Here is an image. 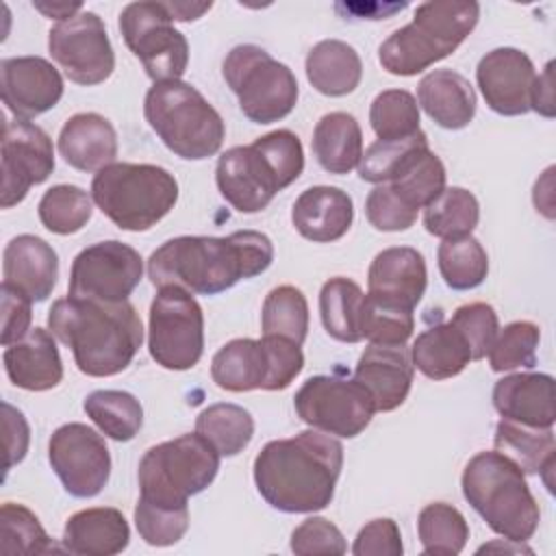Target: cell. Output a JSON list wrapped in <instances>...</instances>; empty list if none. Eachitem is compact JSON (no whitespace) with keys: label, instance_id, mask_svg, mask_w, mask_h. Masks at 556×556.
Returning <instances> with one entry per match:
<instances>
[{"label":"cell","instance_id":"1","mask_svg":"<svg viewBox=\"0 0 556 556\" xmlns=\"http://www.w3.org/2000/svg\"><path fill=\"white\" fill-rule=\"evenodd\" d=\"M271 261V239L258 230H237L228 237L182 235L150 254L148 278L159 289L182 287L189 293L217 295L263 274Z\"/></svg>","mask_w":556,"mask_h":556},{"label":"cell","instance_id":"2","mask_svg":"<svg viewBox=\"0 0 556 556\" xmlns=\"http://www.w3.org/2000/svg\"><path fill=\"white\" fill-rule=\"evenodd\" d=\"M341 467L343 445L313 428L265 443L254 458V484L276 510L315 513L332 502Z\"/></svg>","mask_w":556,"mask_h":556},{"label":"cell","instance_id":"3","mask_svg":"<svg viewBox=\"0 0 556 556\" xmlns=\"http://www.w3.org/2000/svg\"><path fill=\"white\" fill-rule=\"evenodd\" d=\"M48 330L72 350L76 367L91 378L124 371L143 341L141 317L128 300L61 298L48 311Z\"/></svg>","mask_w":556,"mask_h":556},{"label":"cell","instance_id":"4","mask_svg":"<svg viewBox=\"0 0 556 556\" xmlns=\"http://www.w3.org/2000/svg\"><path fill=\"white\" fill-rule=\"evenodd\" d=\"M304 169V150L295 132L271 130L250 146L222 152L215 182L222 198L239 213H258L274 195L295 182Z\"/></svg>","mask_w":556,"mask_h":556},{"label":"cell","instance_id":"5","mask_svg":"<svg viewBox=\"0 0 556 556\" xmlns=\"http://www.w3.org/2000/svg\"><path fill=\"white\" fill-rule=\"evenodd\" d=\"M463 497L486 526L517 543H526L539 528L541 510L526 482V473L500 452H478L460 476Z\"/></svg>","mask_w":556,"mask_h":556},{"label":"cell","instance_id":"6","mask_svg":"<svg viewBox=\"0 0 556 556\" xmlns=\"http://www.w3.org/2000/svg\"><path fill=\"white\" fill-rule=\"evenodd\" d=\"M478 17L480 4L473 0L424 2L410 24L380 43L378 61L393 76H415L450 56L471 35Z\"/></svg>","mask_w":556,"mask_h":556},{"label":"cell","instance_id":"7","mask_svg":"<svg viewBox=\"0 0 556 556\" xmlns=\"http://www.w3.org/2000/svg\"><path fill=\"white\" fill-rule=\"evenodd\" d=\"M143 115L169 152L202 161L219 152L226 126L217 109L189 83H154L143 100Z\"/></svg>","mask_w":556,"mask_h":556},{"label":"cell","instance_id":"8","mask_svg":"<svg viewBox=\"0 0 556 556\" xmlns=\"http://www.w3.org/2000/svg\"><path fill=\"white\" fill-rule=\"evenodd\" d=\"M91 200L117 228L143 232L174 208L178 182L152 163H111L96 172Z\"/></svg>","mask_w":556,"mask_h":556},{"label":"cell","instance_id":"9","mask_svg":"<svg viewBox=\"0 0 556 556\" xmlns=\"http://www.w3.org/2000/svg\"><path fill=\"white\" fill-rule=\"evenodd\" d=\"M219 460L222 454L198 432L152 445L137 469L139 500L182 508L215 480Z\"/></svg>","mask_w":556,"mask_h":556},{"label":"cell","instance_id":"10","mask_svg":"<svg viewBox=\"0 0 556 556\" xmlns=\"http://www.w3.org/2000/svg\"><path fill=\"white\" fill-rule=\"evenodd\" d=\"M222 76L237 96L241 113L254 124L280 122L298 104L293 72L261 46H235L222 63Z\"/></svg>","mask_w":556,"mask_h":556},{"label":"cell","instance_id":"11","mask_svg":"<svg viewBox=\"0 0 556 556\" xmlns=\"http://www.w3.org/2000/svg\"><path fill=\"white\" fill-rule=\"evenodd\" d=\"M304 367L298 343L282 337L232 339L222 345L211 361L213 382L230 393L282 391Z\"/></svg>","mask_w":556,"mask_h":556},{"label":"cell","instance_id":"12","mask_svg":"<svg viewBox=\"0 0 556 556\" xmlns=\"http://www.w3.org/2000/svg\"><path fill=\"white\" fill-rule=\"evenodd\" d=\"M150 356L169 371H187L204 354V313L182 287H161L150 304Z\"/></svg>","mask_w":556,"mask_h":556},{"label":"cell","instance_id":"13","mask_svg":"<svg viewBox=\"0 0 556 556\" xmlns=\"http://www.w3.org/2000/svg\"><path fill=\"white\" fill-rule=\"evenodd\" d=\"M172 22L165 2H130L119 13V33L154 83L180 80L189 65V43Z\"/></svg>","mask_w":556,"mask_h":556},{"label":"cell","instance_id":"14","mask_svg":"<svg viewBox=\"0 0 556 556\" xmlns=\"http://www.w3.org/2000/svg\"><path fill=\"white\" fill-rule=\"evenodd\" d=\"M298 417L315 430L341 439L358 437L376 413L374 397L354 378L311 376L295 393Z\"/></svg>","mask_w":556,"mask_h":556},{"label":"cell","instance_id":"15","mask_svg":"<svg viewBox=\"0 0 556 556\" xmlns=\"http://www.w3.org/2000/svg\"><path fill=\"white\" fill-rule=\"evenodd\" d=\"M143 278L141 254L117 239L93 243L76 254L67 295L98 302H124Z\"/></svg>","mask_w":556,"mask_h":556},{"label":"cell","instance_id":"16","mask_svg":"<svg viewBox=\"0 0 556 556\" xmlns=\"http://www.w3.org/2000/svg\"><path fill=\"white\" fill-rule=\"evenodd\" d=\"M48 50L63 74L76 85H100L115 70V52L106 26L93 11H80L48 33Z\"/></svg>","mask_w":556,"mask_h":556},{"label":"cell","instance_id":"17","mask_svg":"<svg viewBox=\"0 0 556 556\" xmlns=\"http://www.w3.org/2000/svg\"><path fill=\"white\" fill-rule=\"evenodd\" d=\"M48 460L74 497H96L109 482L111 454L104 439L80 421L59 426L48 443Z\"/></svg>","mask_w":556,"mask_h":556},{"label":"cell","instance_id":"18","mask_svg":"<svg viewBox=\"0 0 556 556\" xmlns=\"http://www.w3.org/2000/svg\"><path fill=\"white\" fill-rule=\"evenodd\" d=\"M54 172L52 139L30 122H4L2 130V208L20 204L33 185Z\"/></svg>","mask_w":556,"mask_h":556},{"label":"cell","instance_id":"19","mask_svg":"<svg viewBox=\"0 0 556 556\" xmlns=\"http://www.w3.org/2000/svg\"><path fill=\"white\" fill-rule=\"evenodd\" d=\"M0 91L15 119L30 122L59 104L63 78L41 56H9L0 61Z\"/></svg>","mask_w":556,"mask_h":556},{"label":"cell","instance_id":"20","mask_svg":"<svg viewBox=\"0 0 556 556\" xmlns=\"http://www.w3.org/2000/svg\"><path fill=\"white\" fill-rule=\"evenodd\" d=\"M534 78L532 59L517 48H495L476 67V80L484 102L491 111L506 117L530 111Z\"/></svg>","mask_w":556,"mask_h":556},{"label":"cell","instance_id":"21","mask_svg":"<svg viewBox=\"0 0 556 556\" xmlns=\"http://www.w3.org/2000/svg\"><path fill=\"white\" fill-rule=\"evenodd\" d=\"M428 285L426 261L410 245H393L378 252L367 271V293L404 308H415Z\"/></svg>","mask_w":556,"mask_h":556},{"label":"cell","instance_id":"22","mask_svg":"<svg viewBox=\"0 0 556 556\" xmlns=\"http://www.w3.org/2000/svg\"><path fill=\"white\" fill-rule=\"evenodd\" d=\"M2 282L24 293L30 302H43L56 287L59 256L41 237L17 235L2 252Z\"/></svg>","mask_w":556,"mask_h":556},{"label":"cell","instance_id":"23","mask_svg":"<svg viewBox=\"0 0 556 556\" xmlns=\"http://www.w3.org/2000/svg\"><path fill=\"white\" fill-rule=\"evenodd\" d=\"M413 361L404 345H376L365 348L356 363L354 378L374 397L376 410L389 413L404 404L413 384Z\"/></svg>","mask_w":556,"mask_h":556},{"label":"cell","instance_id":"24","mask_svg":"<svg viewBox=\"0 0 556 556\" xmlns=\"http://www.w3.org/2000/svg\"><path fill=\"white\" fill-rule=\"evenodd\" d=\"M495 410L530 428H552L556 419L554 378L549 374H510L493 387Z\"/></svg>","mask_w":556,"mask_h":556},{"label":"cell","instance_id":"25","mask_svg":"<svg viewBox=\"0 0 556 556\" xmlns=\"http://www.w3.org/2000/svg\"><path fill=\"white\" fill-rule=\"evenodd\" d=\"M354 219V204L348 191L330 185L304 189L291 208L295 230L313 243L341 239Z\"/></svg>","mask_w":556,"mask_h":556},{"label":"cell","instance_id":"26","mask_svg":"<svg viewBox=\"0 0 556 556\" xmlns=\"http://www.w3.org/2000/svg\"><path fill=\"white\" fill-rule=\"evenodd\" d=\"M9 380L26 391H48L63 380V363L54 334L46 328H30L28 334L2 354Z\"/></svg>","mask_w":556,"mask_h":556},{"label":"cell","instance_id":"27","mask_svg":"<svg viewBox=\"0 0 556 556\" xmlns=\"http://www.w3.org/2000/svg\"><path fill=\"white\" fill-rule=\"evenodd\" d=\"M59 152L63 161L78 172H100L115 163L117 132L113 124L98 113H76L59 132Z\"/></svg>","mask_w":556,"mask_h":556},{"label":"cell","instance_id":"28","mask_svg":"<svg viewBox=\"0 0 556 556\" xmlns=\"http://www.w3.org/2000/svg\"><path fill=\"white\" fill-rule=\"evenodd\" d=\"M130 528L122 510L96 506L74 513L63 528V547L80 556H113L128 547Z\"/></svg>","mask_w":556,"mask_h":556},{"label":"cell","instance_id":"29","mask_svg":"<svg viewBox=\"0 0 556 556\" xmlns=\"http://www.w3.org/2000/svg\"><path fill=\"white\" fill-rule=\"evenodd\" d=\"M417 102L441 128L460 130L476 115V91L454 70H432L417 85Z\"/></svg>","mask_w":556,"mask_h":556},{"label":"cell","instance_id":"30","mask_svg":"<svg viewBox=\"0 0 556 556\" xmlns=\"http://www.w3.org/2000/svg\"><path fill=\"white\" fill-rule=\"evenodd\" d=\"M308 83L328 98L352 93L363 78L358 52L341 39H324L306 54Z\"/></svg>","mask_w":556,"mask_h":556},{"label":"cell","instance_id":"31","mask_svg":"<svg viewBox=\"0 0 556 556\" xmlns=\"http://www.w3.org/2000/svg\"><path fill=\"white\" fill-rule=\"evenodd\" d=\"M313 154L328 174H350L363 156V132L354 115L326 113L313 130Z\"/></svg>","mask_w":556,"mask_h":556},{"label":"cell","instance_id":"32","mask_svg":"<svg viewBox=\"0 0 556 556\" xmlns=\"http://www.w3.org/2000/svg\"><path fill=\"white\" fill-rule=\"evenodd\" d=\"M410 361L426 378L447 380L471 363V352L465 337L447 321L417 334L410 348Z\"/></svg>","mask_w":556,"mask_h":556},{"label":"cell","instance_id":"33","mask_svg":"<svg viewBox=\"0 0 556 556\" xmlns=\"http://www.w3.org/2000/svg\"><path fill=\"white\" fill-rule=\"evenodd\" d=\"M495 452L510 458L523 473H549L554 467V430L530 428L510 419H500L495 426Z\"/></svg>","mask_w":556,"mask_h":556},{"label":"cell","instance_id":"34","mask_svg":"<svg viewBox=\"0 0 556 556\" xmlns=\"http://www.w3.org/2000/svg\"><path fill=\"white\" fill-rule=\"evenodd\" d=\"M363 289L345 278L334 276L324 282L319 291V315L326 332L341 343H358L361 337V308Z\"/></svg>","mask_w":556,"mask_h":556},{"label":"cell","instance_id":"35","mask_svg":"<svg viewBox=\"0 0 556 556\" xmlns=\"http://www.w3.org/2000/svg\"><path fill=\"white\" fill-rule=\"evenodd\" d=\"M83 408L87 417L113 441H130L143 426V406L141 402L119 389H98L91 391Z\"/></svg>","mask_w":556,"mask_h":556},{"label":"cell","instance_id":"36","mask_svg":"<svg viewBox=\"0 0 556 556\" xmlns=\"http://www.w3.org/2000/svg\"><path fill=\"white\" fill-rule=\"evenodd\" d=\"M195 432L202 434L222 456H237L254 437V419L239 404L217 402L200 410L195 417Z\"/></svg>","mask_w":556,"mask_h":556},{"label":"cell","instance_id":"37","mask_svg":"<svg viewBox=\"0 0 556 556\" xmlns=\"http://www.w3.org/2000/svg\"><path fill=\"white\" fill-rule=\"evenodd\" d=\"M382 185H389L408 208L419 213V208H426L443 193L445 167L430 148H424L397 172L393 180Z\"/></svg>","mask_w":556,"mask_h":556},{"label":"cell","instance_id":"38","mask_svg":"<svg viewBox=\"0 0 556 556\" xmlns=\"http://www.w3.org/2000/svg\"><path fill=\"white\" fill-rule=\"evenodd\" d=\"M437 261L443 282L454 291L476 289L489 274L486 250L471 235L443 239L437 250Z\"/></svg>","mask_w":556,"mask_h":556},{"label":"cell","instance_id":"39","mask_svg":"<svg viewBox=\"0 0 556 556\" xmlns=\"http://www.w3.org/2000/svg\"><path fill=\"white\" fill-rule=\"evenodd\" d=\"M417 534L424 554L456 556L467 545L469 526L463 513L452 504L432 502L424 506L417 517Z\"/></svg>","mask_w":556,"mask_h":556},{"label":"cell","instance_id":"40","mask_svg":"<svg viewBox=\"0 0 556 556\" xmlns=\"http://www.w3.org/2000/svg\"><path fill=\"white\" fill-rule=\"evenodd\" d=\"M261 328L265 337H282L298 345L308 334V302L293 285L274 287L261 308Z\"/></svg>","mask_w":556,"mask_h":556},{"label":"cell","instance_id":"41","mask_svg":"<svg viewBox=\"0 0 556 556\" xmlns=\"http://www.w3.org/2000/svg\"><path fill=\"white\" fill-rule=\"evenodd\" d=\"M480 219L476 195L463 187H445L443 193L424 208V226L439 239L471 235Z\"/></svg>","mask_w":556,"mask_h":556},{"label":"cell","instance_id":"42","mask_svg":"<svg viewBox=\"0 0 556 556\" xmlns=\"http://www.w3.org/2000/svg\"><path fill=\"white\" fill-rule=\"evenodd\" d=\"M93 213L91 195L76 185H54L50 187L37 206L39 222L46 230L54 235H74Z\"/></svg>","mask_w":556,"mask_h":556},{"label":"cell","instance_id":"43","mask_svg":"<svg viewBox=\"0 0 556 556\" xmlns=\"http://www.w3.org/2000/svg\"><path fill=\"white\" fill-rule=\"evenodd\" d=\"M369 124L380 141H400L417 135L419 104L406 89H384L369 106Z\"/></svg>","mask_w":556,"mask_h":556},{"label":"cell","instance_id":"44","mask_svg":"<svg viewBox=\"0 0 556 556\" xmlns=\"http://www.w3.org/2000/svg\"><path fill=\"white\" fill-rule=\"evenodd\" d=\"M54 549L37 515L24 504L4 502L0 506V552L7 556H35Z\"/></svg>","mask_w":556,"mask_h":556},{"label":"cell","instance_id":"45","mask_svg":"<svg viewBox=\"0 0 556 556\" xmlns=\"http://www.w3.org/2000/svg\"><path fill=\"white\" fill-rule=\"evenodd\" d=\"M415 330L410 308L365 295L361 308V337L376 345H404Z\"/></svg>","mask_w":556,"mask_h":556},{"label":"cell","instance_id":"46","mask_svg":"<svg viewBox=\"0 0 556 556\" xmlns=\"http://www.w3.org/2000/svg\"><path fill=\"white\" fill-rule=\"evenodd\" d=\"M541 330L532 321H510L502 330L489 350V365L493 371L504 374L513 369H532L536 365V348Z\"/></svg>","mask_w":556,"mask_h":556},{"label":"cell","instance_id":"47","mask_svg":"<svg viewBox=\"0 0 556 556\" xmlns=\"http://www.w3.org/2000/svg\"><path fill=\"white\" fill-rule=\"evenodd\" d=\"M428 148V137L424 130L408 139L400 141H374L361 156L358 163V176L365 182L382 185L397 176V172L419 152Z\"/></svg>","mask_w":556,"mask_h":556},{"label":"cell","instance_id":"48","mask_svg":"<svg viewBox=\"0 0 556 556\" xmlns=\"http://www.w3.org/2000/svg\"><path fill=\"white\" fill-rule=\"evenodd\" d=\"M135 526L139 536L154 547L178 543L189 528V506L172 508L139 500L135 506Z\"/></svg>","mask_w":556,"mask_h":556},{"label":"cell","instance_id":"49","mask_svg":"<svg viewBox=\"0 0 556 556\" xmlns=\"http://www.w3.org/2000/svg\"><path fill=\"white\" fill-rule=\"evenodd\" d=\"M450 324L465 337L471 352V361H480L489 354L500 330L497 313L486 302H471L458 306Z\"/></svg>","mask_w":556,"mask_h":556},{"label":"cell","instance_id":"50","mask_svg":"<svg viewBox=\"0 0 556 556\" xmlns=\"http://www.w3.org/2000/svg\"><path fill=\"white\" fill-rule=\"evenodd\" d=\"M367 222L382 232L408 230L417 222V211L408 208L389 185H376L365 200Z\"/></svg>","mask_w":556,"mask_h":556},{"label":"cell","instance_id":"51","mask_svg":"<svg viewBox=\"0 0 556 556\" xmlns=\"http://www.w3.org/2000/svg\"><path fill=\"white\" fill-rule=\"evenodd\" d=\"M291 552L298 556L313 554H345L348 543L343 532L326 517H308L291 532Z\"/></svg>","mask_w":556,"mask_h":556},{"label":"cell","instance_id":"52","mask_svg":"<svg viewBox=\"0 0 556 556\" xmlns=\"http://www.w3.org/2000/svg\"><path fill=\"white\" fill-rule=\"evenodd\" d=\"M402 534L393 519H371L365 523L352 545L354 556H402Z\"/></svg>","mask_w":556,"mask_h":556},{"label":"cell","instance_id":"53","mask_svg":"<svg viewBox=\"0 0 556 556\" xmlns=\"http://www.w3.org/2000/svg\"><path fill=\"white\" fill-rule=\"evenodd\" d=\"M0 302H2V345H11L24 339L30 330V300L7 282L0 285Z\"/></svg>","mask_w":556,"mask_h":556},{"label":"cell","instance_id":"54","mask_svg":"<svg viewBox=\"0 0 556 556\" xmlns=\"http://www.w3.org/2000/svg\"><path fill=\"white\" fill-rule=\"evenodd\" d=\"M2 428H4V447H7L4 471H9L13 465L24 460L28 452L30 428L24 413L9 402H2Z\"/></svg>","mask_w":556,"mask_h":556},{"label":"cell","instance_id":"55","mask_svg":"<svg viewBox=\"0 0 556 556\" xmlns=\"http://www.w3.org/2000/svg\"><path fill=\"white\" fill-rule=\"evenodd\" d=\"M552 67L554 63L549 61L543 70V74H539L534 78L532 85V96H530V111H536L539 115L552 119L556 115L554 111V80H552Z\"/></svg>","mask_w":556,"mask_h":556},{"label":"cell","instance_id":"56","mask_svg":"<svg viewBox=\"0 0 556 556\" xmlns=\"http://www.w3.org/2000/svg\"><path fill=\"white\" fill-rule=\"evenodd\" d=\"M172 20H178V22H191V20H198L202 17L213 4L211 2H202V4H195V2H165Z\"/></svg>","mask_w":556,"mask_h":556},{"label":"cell","instance_id":"57","mask_svg":"<svg viewBox=\"0 0 556 556\" xmlns=\"http://www.w3.org/2000/svg\"><path fill=\"white\" fill-rule=\"evenodd\" d=\"M33 7L37 9V11H41L46 17H54V20H59V22H65V20H70V17H74L76 13H80L83 11V4L80 2H76V4H70V2H33Z\"/></svg>","mask_w":556,"mask_h":556}]
</instances>
